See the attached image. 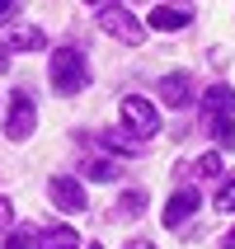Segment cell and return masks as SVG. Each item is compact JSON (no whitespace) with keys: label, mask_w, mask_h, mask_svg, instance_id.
<instances>
[{"label":"cell","mask_w":235,"mask_h":249,"mask_svg":"<svg viewBox=\"0 0 235 249\" xmlns=\"http://www.w3.org/2000/svg\"><path fill=\"white\" fill-rule=\"evenodd\" d=\"M85 80H90V66L75 47H56L52 52V89L56 94H80Z\"/></svg>","instance_id":"6da1fadb"},{"label":"cell","mask_w":235,"mask_h":249,"mask_svg":"<svg viewBox=\"0 0 235 249\" xmlns=\"http://www.w3.org/2000/svg\"><path fill=\"white\" fill-rule=\"evenodd\" d=\"M33 123H38V104L28 89H14L10 108H5V141H28L33 137Z\"/></svg>","instance_id":"7a4b0ae2"},{"label":"cell","mask_w":235,"mask_h":249,"mask_svg":"<svg viewBox=\"0 0 235 249\" xmlns=\"http://www.w3.org/2000/svg\"><path fill=\"white\" fill-rule=\"evenodd\" d=\"M123 123L132 127V137H137V141H146V137L160 132V108H155L151 99H141V94H127L123 99Z\"/></svg>","instance_id":"3957f363"},{"label":"cell","mask_w":235,"mask_h":249,"mask_svg":"<svg viewBox=\"0 0 235 249\" xmlns=\"http://www.w3.org/2000/svg\"><path fill=\"white\" fill-rule=\"evenodd\" d=\"M104 33H108V38H123L127 47H137V42H146V28L137 24V14H127V10H118V5H113V10H104Z\"/></svg>","instance_id":"277c9868"},{"label":"cell","mask_w":235,"mask_h":249,"mask_svg":"<svg viewBox=\"0 0 235 249\" xmlns=\"http://www.w3.org/2000/svg\"><path fill=\"white\" fill-rule=\"evenodd\" d=\"M160 104H169V108H188V104H193V75H188V71H169V75H160Z\"/></svg>","instance_id":"5b68a950"},{"label":"cell","mask_w":235,"mask_h":249,"mask_svg":"<svg viewBox=\"0 0 235 249\" xmlns=\"http://www.w3.org/2000/svg\"><path fill=\"white\" fill-rule=\"evenodd\" d=\"M47 193H52V202L61 212H85V188L71 174H56V179H47Z\"/></svg>","instance_id":"8992f818"},{"label":"cell","mask_w":235,"mask_h":249,"mask_svg":"<svg viewBox=\"0 0 235 249\" xmlns=\"http://www.w3.org/2000/svg\"><path fill=\"white\" fill-rule=\"evenodd\" d=\"M198 207H202L198 188H179V193H174V197L165 202V226H169V231H179V226L188 221V216H193Z\"/></svg>","instance_id":"52a82bcc"},{"label":"cell","mask_w":235,"mask_h":249,"mask_svg":"<svg viewBox=\"0 0 235 249\" xmlns=\"http://www.w3.org/2000/svg\"><path fill=\"white\" fill-rule=\"evenodd\" d=\"M42 28H33V24H19V28H10V33H5V47H10V52H38L42 47Z\"/></svg>","instance_id":"ba28073f"},{"label":"cell","mask_w":235,"mask_h":249,"mask_svg":"<svg viewBox=\"0 0 235 249\" xmlns=\"http://www.w3.org/2000/svg\"><path fill=\"white\" fill-rule=\"evenodd\" d=\"M188 19H193V14H188V10H179V5H155V10H151V28H160V33L188 28Z\"/></svg>","instance_id":"9c48e42d"},{"label":"cell","mask_w":235,"mask_h":249,"mask_svg":"<svg viewBox=\"0 0 235 249\" xmlns=\"http://www.w3.org/2000/svg\"><path fill=\"white\" fill-rule=\"evenodd\" d=\"M202 108H207V118H217V113H235V89H231V85H212L207 94H202Z\"/></svg>","instance_id":"30bf717a"},{"label":"cell","mask_w":235,"mask_h":249,"mask_svg":"<svg viewBox=\"0 0 235 249\" xmlns=\"http://www.w3.org/2000/svg\"><path fill=\"white\" fill-rule=\"evenodd\" d=\"M141 212H146V193H141V188H132V193H123L113 202V216H118V221H137Z\"/></svg>","instance_id":"8fae6325"},{"label":"cell","mask_w":235,"mask_h":249,"mask_svg":"<svg viewBox=\"0 0 235 249\" xmlns=\"http://www.w3.org/2000/svg\"><path fill=\"white\" fill-rule=\"evenodd\" d=\"M42 249H80V235L71 226H47L42 231Z\"/></svg>","instance_id":"7c38bea8"},{"label":"cell","mask_w":235,"mask_h":249,"mask_svg":"<svg viewBox=\"0 0 235 249\" xmlns=\"http://www.w3.org/2000/svg\"><path fill=\"white\" fill-rule=\"evenodd\" d=\"M212 132H217V146L221 151H235V113H217L212 118Z\"/></svg>","instance_id":"4fadbf2b"},{"label":"cell","mask_w":235,"mask_h":249,"mask_svg":"<svg viewBox=\"0 0 235 249\" xmlns=\"http://www.w3.org/2000/svg\"><path fill=\"white\" fill-rule=\"evenodd\" d=\"M104 146L108 151H123V155H141V141L127 137V132H104Z\"/></svg>","instance_id":"5bb4252c"},{"label":"cell","mask_w":235,"mask_h":249,"mask_svg":"<svg viewBox=\"0 0 235 249\" xmlns=\"http://www.w3.org/2000/svg\"><path fill=\"white\" fill-rule=\"evenodd\" d=\"M5 249H33V226H14L5 235Z\"/></svg>","instance_id":"9a60e30c"},{"label":"cell","mask_w":235,"mask_h":249,"mask_svg":"<svg viewBox=\"0 0 235 249\" xmlns=\"http://www.w3.org/2000/svg\"><path fill=\"white\" fill-rule=\"evenodd\" d=\"M90 179H99V183H108V179H118V165H113V160H90Z\"/></svg>","instance_id":"2e32d148"},{"label":"cell","mask_w":235,"mask_h":249,"mask_svg":"<svg viewBox=\"0 0 235 249\" xmlns=\"http://www.w3.org/2000/svg\"><path fill=\"white\" fill-rule=\"evenodd\" d=\"M217 212H226V216L235 212V174L221 183V193H217Z\"/></svg>","instance_id":"e0dca14e"},{"label":"cell","mask_w":235,"mask_h":249,"mask_svg":"<svg viewBox=\"0 0 235 249\" xmlns=\"http://www.w3.org/2000/svg\"><path fill=\"white\" fill-rule=\"evenodd\" d=\"M198 174H221V155H202L198 160Z\"/></svg>","instance_id":"ac0fdd59"},{"label":"cell","mask_w":235,"mask_h":249,"mask_svg":"<svg viewBox=\"0 0 235 249\" xmlns=\"http://www.w3.org/2000/svg\"><path fill=\"white\" fill-rule=\"evenodd\" d=\"M10 216H14V207H10V197H0V226L10 221Z\"/></svg>","instance_id":"d6986e66"},{"label":"cell","mask_w":235,"mask_h":249,"mask_svg":"<svg viewBox=\"0 0 235 249\" xmlns=\"http://www.w3.org/2000/svg\"><path fill=\"white\" fill-rule=\"evenodd\" d=\"M0 71H10V47L0 42Z\"/></svg>","instance_id":"ffe728a7"},{"label":"cell","mask_w":235,"mask_h":249,"mask_svg":"<svg viewBox=\"0 0 235 249\" xmlns=\"http://www.w3.org/2000/svg\"><path fill=\"white\" fill-rule=\"evenodd\" d=\"M127 249H155V245H151V240H132Z\"/></svg>","instance_id":"44dd1931"},{"label":"cell","mask_w":235,"mask_h":249,"mask_svg":"<svg viewBox=\"0 0 235 249\" xmlns=\"http://www.w3.org/2000/svg\"><path fill=\"white\" fill-rule=\"evenodd\" d=\"M221 249H235V226H231V235L221 240Z\"/></svg>","instance_id":"7402d4cb"},{"label":"cell","mask_w":235,"mask_h":249,"mask_svg":"<svg viewBox=\"0 0 235 249\" xmlns=\"http://www.w3.org/2000/svg\"><path fill=\"white\" fill-rule=\"evenodd\" d=\"M85 5H104V10H113V5H118V0H85Z\"/></svg>","instance_id":"603a6c76"},{"label":"cell","mask_w":235,"mask_h":249,"mask_svg":"<svg viewBox=\"0 0 235 249\" xmlns=\"http://www.w3.org/2000/svg\"><path fill=\"white\" fill-rule=\"evenodd\" d=\"M14 10V0H0V14H10Z\"/></svg>","instance_id":"cb8c5ba5"},{"label":"cell","mask_w":235,"mask_h":249,"mask_svg":"<svg viewBox=\"0 0 235 249\" xmlns=\"http://www.w3.org/2000/svg\"><path fill=\"white\" fill-rule=\"evenodd\" d=\"M90 249H99V245H90Z\"/></svg>","instance_id":"d4e9b609"}]
</instances>
